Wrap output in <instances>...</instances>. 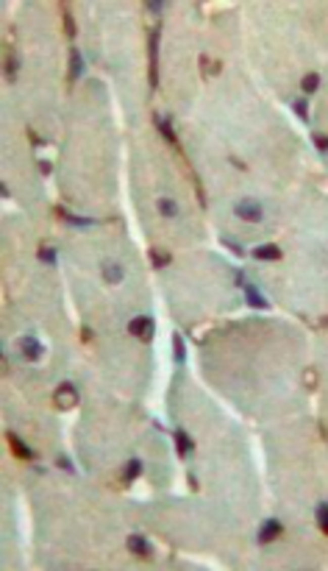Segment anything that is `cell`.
I'll return each instance as SVG.
<instances>
[{
  "mask_svg": "<svg viewBox=\"0 0 328 571\" xmlns=\"http://www.w3.org/2000/svg\"><path fill=\"white\" fill-rule=\"evenodd\" d=\"M300 87H303V92H306V95H311V92H314L317 87H320V75H317V73H306V75H303V81H300Z\"/></svg>",
  "mask_w": 328,
  "mask_h": 571,
  "instance_id": "cell-17",
  "label": "cell"
},
{
  "mask_svg": "<svg viewBox=\"0 0 328 571\" xmlns=\"http://www.w3.org/2000/svg\"><path fill=\"white\" fill-rule=\"evenodd\" d=\"M39 170H42V173H50V162H44L42 159V162H39Z\"/></svg>",
  "mask_w": 328,
  "mask_h": 571,
  "instance_id": "cell-29",
  "label": "cell"
},
{
  "mask_svg": "<svg viewBox=\"0 0 328 571\" xmlns=\"http://www.w3.org/2000/svg\"><path fill=\"white\" fill-rule=\"evenodd\" d=\"M64 28H67V36H75V20H72V14L67 12V6H64Z\"/></svg>",
  "mask_w": 328,
  "mask_h": 571,
  "instance_id": "cell-24",
  "label": "cell"
},
{
  "mask_svg": "<svg viewBox=\"0 0 328 571\" xmlns=\"http://www.w3.org/2000/svg\"><path fill=\"white\" fill-rule=\"evenodd\" d=\"M317 526L328 535V504H320V507H317Z\"/></svg>",
  "mask_w": 328,
  "mask_h": 571,
  "instance_id": "cell-20",
  "label": "cell"
},
{
  "mask_svg": "<svg viewBox=\"0 0 328 571\" xmlns=\"http://www.w3.org/2000/svg\"><path fill=\"white\" fill-rule=\"evenodd\" d=\"M222 242H225V246H228V248H231V251H233V254H239V257H242V254H245V248H242V246H239V242H233V240H222Z\"/></svg>",
  "mask_w": 328,
  "mask_h": 571,
  "instance_id": "cell-26",
  "label": "cell"
},
{
  "mask_svg": "<svg viewBox=\"0 0 328 571\" xmlns=\"http://www.w3.org/2000/svg\"><path fill=\"white\" fill-rule=\"evenodd\" d=\"M233 212H237L242 220H248V223H259L261 215H264V212H261V203L253 201V198H242V201L233 207Z\"/></svg>",
  "mask_w": 328,
  "mask_h": 571,
  "instance_id": "cell-2",
  "label": "cell"
},
{
  "mask_svg": "<svg viewBox=\"0 0 328 571\" xmlns=\"http://www.w3.org/2000/svg\"><path fill=\"white\" fill-rule=\"evenodd\" d=\"M20 351L25 354V359L36 362V359L42 357V343H39L33 335H25V337H20Z\"/></svg>",
  "mask_w": 328,
  "mask_h": 571,
  "instance_id": "cell-5",
  "label": "cell"
},
{
  "mask_svg": "<svg viewBox=\"0 0 328 571\" xmlns=\"http://www.w3.org/2000/svg\"><path fill=\"white\" fill-rule=\"evenodd\" d=\"M128 332H131L136 340H145V343H148L150 337H153V320H150L148 315H139V318H133L131 323H128Z\"/></svg>",
  "mask_w": 328,
  "mask_h": 571,
  "instance_id": "cell-3",
  "label": "cell"
},
{
  "mask_svg": "<svg viewBox=\"0 0 328 571\" xmlns=\"http://www.w3.org/2000/svg\"><path fill=\"white\" fill-rule=\"evenodd\" d=\"M59 465H61V468H64V471H70V474H72V471H75V468H72V463H70V460H67V457H59Z\"/></svg>",
  "mask_w": 328,
  "mask_h": 571,
  "instance_id": "cell-27",
  "label": "cell"
},
{
  "mask_svg": "<svg viewBox=\"0 0 328 571\" xmlns=\"http://www.w3.org/2000/svg\"><path fill=\"white\" fill-rule=\"evenodd\" d=\"M150 262L156 265V268H167V265L172 262V257L167 251H159V248H150Z\"/></svg>",
  "mask_w": 328,
  "mask_h": 571,
  "instance_id": "cell-16",
  "label": "cell"
},
{
  "mask_svg": "<svg viewBox=\"0 0 328 571\" xmlns=\"http://www.w3.org/2000/svg\"><path fill=\"white\" fill-rule=\"evenodd\" d=\"M281 532H284L281 521L270 518V521H264V524L259 526V541H261V543H270V541H275V538L281 535Z\"/></svg>",
  "mask_w": 328,
  "mask_h": 571,
  "instance_id": "cell-6",
  "label": "cell"
},
{
  "mask_svg": "<svg viewBox=\"0 0 328 571\" xmlns=\"http://www.w3.org/2000/svg\"><path fill=\"white\" fill-rule=\"evenodd\" d=\"M9 443H11V452L17 454V457H22V460H33V452L25 446V443L20 440L17 435H9Z\"/></svg>",
  "mask_w": 328,
  "mask_h": 571,
  "instance_id": "cell-9",
  "label": "cell"
},
{
  "mask_svg": "<svg viewBox=\"0 0 328 571\" xmlns=\"http://www.w3.org/2000/svg\"><path fill=\"white\" fill-rule=\"evenodd\" d=\"M175 446H178V454H181V457H186V454L195 448V443H192V437H189L186 432L178 429V432H175Z\"/></svg>",
  "mask_w": 328,
  "mask_h": 571,
  "instance_id": "cell-11",
  "label": "cell"
},
{
  "mask_svg": "<svg viewBox=\"0 0 328 571\" xmlns=\"http://www.w3.org/2000/svg\"><path fill=\"white\" fill-rule=\"evenodd\" d=\"M159 212L164 215V218H175V215H178V207L170 201V198H161V201H159Z\"/></svg>",
  "mask_w": 328,
  "mask_h": 571,
  "instance_id": "cell-19",
  "label": "cell"
},
{
  "mask_svg": "<svg viewBox=\"0 0 328 571\" xmlns=\"http://www.w3.org/2000/svg\"><path fill=\"white\" fill-rule=\"evenodd\" d=\"M148 56H150V90H156V84H159V28H153L148 36Z\"/></svg>",
  "mask_w": 328,
  "mask_h": 571,
  "instance_id": "cell-1",
  "label": "cell"
},
{
  "mask_svg": "<svg viewBox=\"0 0 328 571\" xmlns=\"http://www.w3.org/2000/svg\"><path fill=\"white\" fill-rule=\"evenodd\" d=\"M128 549H131L136 557H150L153 554V549H150V543L145 541L142 535H128Z\"/></svg>",
  "mask_w": 328,
  "mask_h": 571,
  "instance_id": "cell-7",
  "label": "cell"
},
{
  "mask_svg": "<svg viewBox=\"0 0 328 571\" xmlns=\"http://www.w3.org/2000/svg\"><path fill=\"white\" fill-rule=\"evenodd\" d=\"M81 340H92V332H89V329H81Z\"/></svg>",
  "mask_w": 328,
  "mask_h": 571,
  "instance_id": "cell-30",
  "label": "cell"
},
{
  "mask_svg": "<svg viewBox=\"0 0 328 571\" xmlns=\"http://www.w3.org/2000/svg\"><path fill=\"white\" fill-rule=\"evenodd\" d=\"M242 290H245V298H248V304L253 309H267V307H270V304H267V298L261 296L253 284H242Z\"/></svg>",
  "mask_w": 328,
  "mask_h": 571,
  "instance_id": "cell-8",
  "label": "cell"
},
{
  "mask_svg": "<svg viewBox=\"0 0 328 571\" xmlns=\"http://www.w3.org/2000/svg\"><path fill=\"white\" fill-rule=\"evenodd\" d=\"M139 471H142V460H128V465H125V479L131 482V479H136L139 476Z\"/></svg>",
  "mask_w": 328,
  "mask_h": 571,
  "instance_id": "cell-18",
  "label": "cell"
},
{
  "mask_svg": "<svg viewBox=\"0 0 328 571\" xmlns=\"http://www.w3.org/2000/svg\"><path fill=\"white\" fill-rule=\"evenodd\" d=\"M59 212V218H64V223H70V226H95V220H89V218H75V215H70L67 209H56Z\"/></svg>",
  "mask_w": 328,
  "mask_h": 571,
  "instance_id": "cell-15",
  "label": "cell"
},
{
  "mask_svg": "<svg viewBox=\"0 0 328 571\" xmlns=\"http://www.w3.org/2000/svg\"><path fill=\"white\" fill-rule=\"evenodd\" d=\"M156 126H159L161 137H164V140H167V142H172V145H175V148H178V140H175V131H172L170 120H167V117H156Z\"/></svg>",
  "mask_w": 328,
  "mask_h": 571,
  "instance_id": "cell-13",
  "label": "cell"
},
{
  "mask_svg": "<svg viewBox=\"0 0 328 571\" xmlns=\"http://www.w3.org/2000/svg\"><path fill=\"white\" fill-rule=\"evenodd\" d=\"M292 109H295V114H298L300 120H309V103L306 101H295Z\"/></svg>",
  "mask_w": 328,
  "mask_h": 571,
  "instance_id": "cell-23",
  "label": "cell"
},
{
  "mask_svg": "<svg viewBox=\"0 0 328 571\" xmlns=\"http://www.w3.org/2000/svg\"><path fill=\"white\" fill-rule=\"evenodd\" d=\"M314 145H317V151L328 153V137H322V134H314Z\"/></svg>",
  "mask_w": 328,
  "mask_h": 571,
  "instance_id": "cell-25",
  "label": "cell"
},
{
  "mask_svg": "<svg viewBox=\"0 0 328 571\" xmlns=\"http://www.w3.org/2000/svg\"><path fill=\"white\" fill-rule=\"evenodd\" d=\"M103 279L111 281V284H120V281H122V268H120L117 262L103 265Z\"/></svg>",
  "mask_w": 328,
  "mask_h": 571,
  "instance_id": "cell-12",
  "label": "cell"
},
{
  "mask_svg": "<svg viewBox=\"0 0 328 571\" xmlns=\"http://www.w3.org/2000/svg\"><path fill=\"white\" fill-rule=\"evenodd\" d=\"M75 401H78V390L72 385H61L59 390H56V407H61V410H70V407H75Z\"/></svg>",
  "mask_w": 328,
  "mask_h": 571,
  "instance_id": "cell-4",
  "label": "cell"
},
{
  "mask_svg": "<svg viewBox=\"0 0 328 571\" xmlns=\"http://www.w3.org/2000/svg\"><path fill=\"white\" fill-rule=\"evenodd\" d=\"M81 70H83V59H81V53L72 48V51H70V81L81 78Z\"/></svg>",
  "mask_w": 328,
  "mask_h": 571,
  "instance_id": "cell-10",
  "label": "cell"
},
{
  "mask_svg": "<svg viewBox=\"0 0 328 571\" xmlns=\"http://www.w3.org/2000/svg\"><path fill=\"white\" fill-rule=\"evenodd\" d=\"M172 346H175V362H183V357H186V348H183L181 335H172Z\"/></svg>",
  "mask_w": 328,
  "mask_h": 571,
  "instance_id": "cell-21",
  "label": "cell"
},
{
  "mask_svg": "<svg viewBox=\"0 0 328 571\" xmlns=\"http://www.w3.org/2000/svg\"><path fill=\"white\" fill-rule=\"evenodd\" d=\"M256 259H270V262H275V259H281V251H278L275 246H259L253 251Z\"/></svg>",
  "mask_w": 328,
  "mask_h": 571,
  "instance_id": "cell-14",
  "label": "cell"
},
{
  "mask_svg": "<svg viewBox=\"0 0 328 571\" xmlns=\"http://www.w3.org/2000/svg\"><path fill=\"white\" fill-rule=\"evenodd\" d=\"M39 259L48 262V265H56V251L53 248H48V246H39Z\"/></svg>",
  "mask_w": 328,
  "mask_h": 571,
  "instance_id": "cell-22",
  "label": "cell"
},
{
  "mask_svg": "<svg viewBox=\"0 0 328 571\" xmlns=\"http://www.w3.org/2000/svg\"><path fill=\"white\" fill-rule=\"evenodd\" d=\"M145 6H148V12H161V9H164L161 3H156V0H153V3H145Z\"/></svg>",
  "mask_w": 328,
  "mask_h": 571,
  "instance_id": "cell-28",
  "label": "cell"
}]
</instances>
